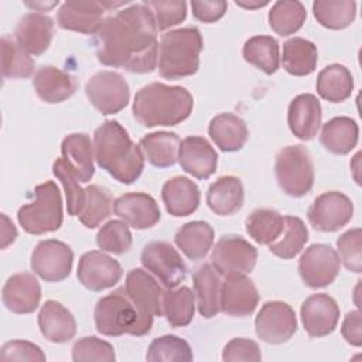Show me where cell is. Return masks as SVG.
Wrapping results in <instances>:
<instances>
[{
	"mask_svg": "<svg viewBox=\"0 0 362 362\" xmlns=\"http://www.w3.org/2000/svg\"><path fill=\"white\" fill-rule=\"evenodd\" d=\"M198 313L204 318H212L219 313L221 274L211 263L201 264L192 274Z\"/></svg>",
	"mask_w": 362,
	"mask_h": 362,
	"instance_id": "cell-30",
	"label": "cell"
},
{
	"mask_svg": "<svg viewBox=\"0 0 362 362\" xmlns=\"http://www.w3.org/2000/svg\"><path fill=\"white\" fill-rule=\"evenodd\" d=\"M180 137L174 132H153L140 139V148L147 161L157 168H167L178 160Z\"/></svg>",
	"mask_w": 362,
	"mask_h": 362,
	"instance_id": "cell-33",
	"label": "cell"
},
{
	"mask_svg": "<svg viewBox=\"0 0 362 362\" xmlns=\"http://www.w3.org/2000/svg\"><path fill=\"white\" fill-rule=\"evenodd\" d=\"M192 95L182 86L153 82L137 90L132 112L144 127L175 126L189 117Z\"/></svg>",
	"mask_w": 362,
	"mask_h": 362,
	"instance_id": "cell-3",
	"label": "cell"
},
{
	"mask_svg": "<svg viewBox=\"0 0 362 362\" xmlns=\"http://www.w3.org/2000/svg\"><path fill=\"white\" fill-rule=\"evenodd\" d=\"M341 334L344 339L354 346L362 345V328H361V311H349L342 322Z\"/></svg>",
	"mask_w": 362,
	"mask_h": 362,
	"instance_id": "cell-54",
	"label": "cell"
},
{
	"mask_svg": "<svg viewBox=\"0 0 362 362\" xmlns=\"http://www.w3.org/2000/svg\"><path fill=\"white\" fill-rule=\"evenodd\" d=\"M305 7L297 0L276 1L269 11V25L281 37L297 33L305 23Z\"/></svg>",
	"mask_w": 362,
	"mask_h": 362,
	"instance_id": "cell-43",
	"label": "cell"
},
{
	"mask_svg": "<svg viewBox=\"0 0 362 362\" xmlns=\"http://www.w3.org/2000/svg\"><path fill=\"white\" fill-rule=\"evenodd\" d=\"M321 119V103L313 93L297 95L288 105L287 123L291 133L300 140H313L318 133Z\"/></svg>",
	"mask_w": 362,
	"mask_h": 362,
	"instance_id": "cell-23",
	"label": "cell"
},
{
	"mask_svg": "<svg viewBox=\"0 0 362 362\" xmlns=\"http://www.w3.org/2000/svg\"><path fill=\"white\" fill-rule=\"evenodd\" d=\"M242 55L246 62L272 75L279 69L280 52L279 42L270 35H255L246 40L242 48Z\"/></svg>",
	"mask_w": 362,
	"mask_h": 362,
	"instance_id": "cell-38",
	"label": "cell"
},
{
	"mask_svg": "<svg viewBox=\"0 0 362 362\" xmlns=\"http://www.w3.org/2000/svg\"><path fill=\"white\" fill-rule=\"evenodd\" d=\"M115 359L113 346L98 337H82L72 345V361L75 362H113Z\"/></svg>",
	"mask_w": 362,
	"mask_h": 362,
	"instance_id": "cell-49",
	"label": "cell"
},
{
	"mask_svg": "<svg viewBox=\"0 0 362 362\" xmlns=\"http://www.w3.org/2000/svg\"><path fill=\"white\" fill-rule=\"evenodd\" d=\"M259 304V291L246 276L226 277L221 284L219 310L230 317H246L253 314Z\"/></svg>",
	"mask_w": 362,
	"mask_h": 362,
	"instance_id": "cell-18",
	"label": "cell"
},
{
	"mask_svg": "<svg viewBox=\"0 0 362 362\" xmlns=\"http://www.w3.org/2000/svg\"><path fill=\"white\" fill-rule=\"evenodd\" d=\"M113 206V199L110 192L100 185H89L85 188V202L78 215L79 222L93 229L109 218Z\"/></svg>",
	"mask_w": 362,
	"mask_h": 362,
	"instance_id": "cell-44",
	"label": "cell"
},
{
	"mask_svg": "<svg viewBox=\"0 0 362 362\" xmlns=\"http://www.w3.org/2000/svg\"><path fill=\"white\" fill-rule=\"evenodd\" d=\"M247 235L259 245H270L283 232L284 216L272 208H257L245 221Z\"/></svg>",
	"mask_w": 362,
	"mask_h": 362,
	"instance_id": "cell-39",
	"label": "cell"
},
{
	"mask_svg": "<svg viewBox=\"0 0 362 362\" xmlns=\"http://www.w3.org/2000/svg\"><path fill=\"white\" fill-rule=\"evenodd\" d=\"M54 175L61 181L66 195V209L71 216H78L85 202V188L79 185V180L65 163L64 158H57L52 164Z\"/></svg>",
	"mask_w": 362,
	"mask_h": 362,
	"instance_id": "cell-46",
	"label": "cell"
},
{
	"mask_svg": "<svg viewBox=\"0 0 362 362\" xmlns=\"http://www.w3.org/2000/svg\"><path fill=\"white\" fill-rule=\"evenodd\" d=\"M208 134L215 146L225 153L240 150L249 137L245 120L229 112L219 113L211 119Z\"/></svg>",
	"mask_w": 362,
	"mask_h": 362,
	"instance_id": "cell-29",
	"label": "cell"
},
{
	"mask_svg": "<svg viewBox=\"0 0 362 362\" xmlns=\"http://www.w3.org/2000/svg\"><path fill=\"white\" fill-rule=\"evenodd\" d=\"M256 260V247L238 235L219 238L211 253V264L225 277L250 273L255 269Z\"/></svg>",
	"mask_w": 362,
	"mask_h": 362,
	"instance_id": "cell-8",
	"label": "cell"
},
{
	"mask_svg": "<svg viewBox=\"0 0 362 362\" xmlns=\"http://www.w3.org/2000/svg\"><path fill=\"white\" fill-rule=\"evenodd\" d=\"M318 62L317 45L305 38L294 37L283 44V68L294 76H305L314 72Z\"/></svg>",
	"mask_w": 362,
	"mask_h": 362,
	"instance_id": "cell-36",
	"label": "cell"
},
{
	"mask_svg": "<svg viewBox=\"0 0 362 362\" xmlns=\"http://www.w3.org/2000/svg\"><path fill=\"white\" fill-rule=\"evenodd\" d=\"M35 199L17 211L20 226L31 235H44L58 230L62 225V198L54 181L35 187Z\"/></svg>",
	"mask_w": 362,
	"mask_h": 362,
	"instance_id": "cell-6",
	"label": "cell"
},
{
	"mask_svg": "<svg viewBox=\"0 0 362 362\" xmlns=\"http://www.w3.org/2000/svg\"><path fill=\"white\" fill-rule=\"evenodd\" d=\"M308 240V229L305 223L297 218L287 215L284 216V228L281 235L269 245V250L284 260L296 257Z\"/></svg>",
	"mask_w": 362,
	"mask_h": 362,
	"instance_id": "cell-41",
	"label": "cell"
},
{
	"mask_svg": "<svg viewBox=\"0 0 362 362\" xmlns=\"http://www.w3.org/2000/svg\"><path fill=\"white\" fill-rule=\"evenodd\" d=\"M6 308L16 314H30L37 310L41 300V287L31 273H17L7 279L1 290Z\"/></svg>",
	"mask_w": 362,
	"mask_h": 362,
	"instance_id": "cell-22",
	"label": "cell"
},
{
	"mask_svg": "<svg viewBox=\"0 0 362 362\" xmlns=\"http://www.w3.org/2000/svg\"><path fill=\"white\" fill-rule=\"evenodd\" d=\"M222 359L226 362H236V361H250L257 362L262 359L259 345L249 339V338H233L230 339L223 351Z\"/></svg>",
	"mask_w": 362,
	"mask_h": 362,
	"instance_id": "cell-52",
	"label": "cell"
},
{
	"mask_svg": "<svg viewBox=\"0 0 362 362\" xmlns=\"http://www.w3.org/2000/svg\"><path fill=\"white\" fill-rule=\"evenodd\" d=\"M61 154L81 182H88L95 174L93 144L86 133H71L61 143Z\"/></svg>",
	"mask_w": 362,
	"mask_h": 362,
	"instance_id": "cell-28",
	"label": "cell"
},
{
	"mask_svg": "<svg viewBox=\"0 0 362 362\" xmlns=\"http://www.w3.org/2000/svg\"><path fill=\"white\" fill-rule=\"evenodd\" d=\"M24 4L27 7L35 10V11H48L52 7L58 6V0L57 1H49V3H47V1H25Z\"/></svg>",
	"mask_w": 362,
	"mask_h": 362,
	"instance_id": "cell-56",
	"label": "cell"
},
{
	"mask_svg": "<svg viewBox=\"0 0 362 362\" xmlns=\"http://www.w3.org/2000/svg\"><path fill=\"white\" fill-rule=\"evenodd\" d=\"M352 201L339 191L322 192L307 211L310 225L320 232L339 230L352 219Z\"/></svg>",
	"mask_w": 362,
	"mask_h": 362,
	"instance_id": "cell-13",
	"label": "cell"
},
{
	"mask_svg": "<svg viewBox=\"0 0 362 362\" xmlns=\"http://www.w3.org/2000/svg\"><path fill=\"white\" fill-rule=\"evenodd\" d=\"M151 11L157 30H167L185 20L187 3L182 0H148L143 1Z\"/></svg>",
	"mask_w": 362,
	"mask_h": 362,
	"instance_id": "cell-48",
	"label": "cell"
},
{
	"mask_svg": "<svg viewBox=\"0 0 362 362\" xmlns=\"http://www.w3.org/2000/svg\"><path fill=\"white\" fill-rule=\"evenodd\" d=\"M35 62L10 35L1 37V75L4 79H24L33 75Z\"/></svg>",
	"mask_w": 362,
	"mask_h": 362,
	"instance_id": "cell-40",
	"label": "cell"
},
{
	"mask_svg": "<svg viewBox=\"0 0 362 362\" xmlns=\"http://www.w3.org/2000/svg\"><path fill=\"white\" fill-rule=\"evenodd\" d=\"M115 214L134 229H148L158 223L161 214L156 199L146 192H127L113 201Z\"/></svg>",
	"mask_w": 362,
	"mask_h": 362,
	"instance_id": "cell-20",
	"label": "cell"
},
{
	"mask_svg": "<svg viewBox=\"0 0 362 362\" xmlns=\"http://www.w3.org/2000/svg\"><path fill=\"white\" fill-rule=\"evenodd\" d=\"M178 163L185 173L206 180L216 171L218 154L205 137L188 136L180 143Z\"/></svg>",
	"mask_w": 362,
	"mask_h": 362,
	"instance_id": "cell-21",
	"label": "cell"
},
{
	"mask_svg": "<svg viewBox=\"0 0 362 362\" xmlns=\"http://www.w3.org/2000/svg\"><path fill=\"white\" fill-rule=\"evenodd\" d=\"M174 242L189 260H201L212 247L214 229L205 221H191L177 230Z\"/></svg>",
	"mask_w": 362,
	"mask_h": 362,
	"instance_id": "cell-34",
	"label": "cell"
},
{
	"mask_svg": "<svg viewBox=\"0 0 362 362\" xmlns=\"http://www.w3.org/2000/svg\"><path fill=\"white\" fill-rule=\"evenodd\" d=\"M38 327L45 339L54 344H64L76 334V321L72 313L55 300H48L38 313Z\"/></svg>",
	"mask_w": 362,
	"mask_h": 362,
	"instance_id": "cell-25",
	"label": "cell"
},
{
	"mask_svg": "<svg viewBox=\"0 0 362 362\" xmlns=\"http://www.w3.org/2000/svg\"><path fill=\"white\" fill-rule=\"evenodd\" d=\"M192 14L202 23H215L223 17L228 8V3L223 0H192Z\"/></svg>",
	"mask_w": 362,
	"mask_h": 362,
	"instance_id": "cell-53",
	"label": "cell"
},
{
	"mask_svg": "<svg viewBox=\"0 0 362 362\" xmlns=\"http://www.w3.org/2000/svg\"><path fill=\"white\" fill-rule=\"evenodd\" d=\"M143 267L165 288L177 287L187 276V266L180 253L167 242H148L140 256Z\"/></svg>",
	"mask_w": 362,
	"mask_h": 362,
	"instance_id": "cell-10",
	"label": "cell"
},
{
	"mask_svg": "<svg viewBox=\"0 0 362 362\" xmlns=\"http://www.w3.org/2000/svg\"><path fill=\"white\" fill-rule=\"evenodd\" d=\"M33 85L37 96L45 103H61L69 99L76 90L75 78L71 74L51 65L37 69Z\"/></svg>",
	"mask_w": 362,
	"mask_h": 362,
	"instance_id": "cell-26",
	"label": "cell"
},
{
	"mask_svg": "<svg viewBox=\"0 0 362 362\" xmlns=\"http://www.w3.org/2000/svg\"><path fill=\"white\" fill-rule=\"evenodd\" d=\"M93 41L98 61L106 66L133 74H148L157 66V27L144 3L106 17Z\"/></svg>",
	"mask_w": 362,
	"mask_h": 362,
	"instance_id": "cell-1",
	"label": "cell"
},
{
	"mask_svg": "<svg viewBox=\"0 0 362 362\" xmlns=\"http://www.w3.org/2000/svg\"><path fill=\"white\" fill-rule=\"evenodd\" d=\"M359 127L348 116H337L328 120L320 133L321 144L332 154L344 156L356 147Z\"/></svg>",
	"mask_w": 362,
	"mask_h": 362,
	"instance_id": "cell-32",
	"label": "cell"
},
{
	"mask_svg": "<svg viewBox=\"0 0 362 362\" xmlns=\"http://www.w3.org/2000/svg\"><path fill=\"white\" fill-rule=\"evenodd\" d=\"M1 249H6L8 245H11L17 238V229L13 225V222L7 218L6 214H1Z\"/></svg>",
	"mask_w": 362,
	"mask_h": 362,
	"instance_id": "cell-55",
	"label": "cell"
},
{
	"mask_svg": "<svg viewBox=\"0 0 362 362\" xmlns=\"http://www.w3.org/2000/svg\"><path fill=\"white\" fill-rule=\"evenodd\" d=\"M315 20L325 28L342 30L356 17V3L351 0H315L313 3Z\"/></svg>",
	"mask_w": 362,
	"mask_h": 362,
	"instance_id": "cell-42",
	"label": "cell"
},
{
	"mask_svg": "<svg viewBox=\"0 0 362 362\" xmlns=\"http://www.w3.org/2000/svg\"><path fill=\"white\" fill-rule=\"evenodd\" d=\"M300 314L305 332L313 338H320L332 334L337 328L339 307L331 296L317 293L303 301Z\"/></svg>",
	"mask_w": 362,
	"mask_h": 362,
	"instance_id": "cell-16",
	"label": "cell"
},
{
	"mask_svg": "<svg viewBox=\"0 0 362 362\" xmlns=\"http://www.w3.org/2000/svg\"><path fill=\"white\" fill-rule=\"evenodd\" d=\"M341 270V260L335 249L329 245L314 243L308 246L298 260L301 280L310 288L329 286Z\"/></svg>",
	"mask_w": 362,
	"mask_h": 362,
	"instance_id": "cell-11",
	"label": "cell"
},
{
	"mask_svg": "<svg viewBox=\"0 0 362 362\" xmlns=\"http://www.w3.org/2000/svg\"><path fill=\"white\" fill-rule=\"evenodd\" d=\"M1 361H34V362H44L45 354L41 348L33 342L14 339L8 341L1 346L0 351Z\"/></svg>",
	"mask_w": 362,
	"mask_h": 362,
	"instance_id": "cell-51",
	"label": "cell"
},
{
	"mask_svg": "<svg viewBox=\"0 0 362 362\" xmlns=\"http://www.w3.org/2000/svg\"><path fill=\"white\" fill-rule=\"evenodd\" d=\"M202 37L197 27L167 31L158 44V71L165 79L194 75L199 68Z\"/></svg>",
	"mask_w": 362,
	"mask_h": 362,
	"instance_id": "cell-4",
	"label": "cell"
},
{
	"mask_svg": "<svg viewBox=\"0 0 362 362\" xmlns=\"http://www.w3.org/2000/svg\"><path fill=\"white\" fill-rule=\"evenodd\" d=\"M195 313V294L189 287L167 288L163 294V315L167 322L177 328L188 325Z\"/></svg>",
	"mask_w": 362,
	"mask_h": 362,
	"instance_id": "cell-37",
	"label": "cell"
},
{
	"mask_svg": "<svg viewBox=\"0 0 362 362\" xmlns=\"http://www.w3.org/2000/svg\"><path fill=\"white\" fill-rule=\"evenodd\" d=\"M85 93L92 106L102 115L120 112L130 99L126 79L115 71H99L92 75L85 85Z\"/></svg>",
	"mask_w": 362,
	"mask_h": 362,
	"instance_id": "cell-9",
	"label": "cell"
},
{
	"mask_svg": "<svg viewBox=\"0 0 362 362\" xmlns=\"http://www.w3.org/2000/svg\"><path fill=\"white\" fill-rule=\"evenodd\" d=\"M79 283L90 291L113 287L123 276L122 266L103 250H90L81 256L76 272Z\"/></svg>",
	"mask_w": 362,
	"mask_h": 362,
	"instance_id": "cell-15",
	"label": "cell"
},
{
	"mask_svg": "<svg viewBox=\"0 0 362 362\" xmlns=\"http://www.w3.org/2000/svg\"><path fill=\"white\" fill-rule=\"evenodd\" d=\"M243 185L235 175L219 177L206 192V204L212 212L228 216L238 212L243 205Z\"/></svg>",
	"mask_w": 362,
	"mask_h": 362,
	"instance_id": "cell-31",
	"label": "cell"
},
{
	"mask_svg": "<svg viewBox=\"0 0 362 362\" xmlns=\"http://www.w3.org/2000/svg\"><path fill=\"white\" fill-rule=\"evenodd\" d=\"M274 173L280 189L294 198L304 197L314 185V164L301 144L286 146L277 153Z\"/></svg>",
	"mask_w": 362,
	"mask_h": 362,
	"instance_id": "cell-7",
	"label": "cell"
},
{
	"mask_svg": "<svg viewBox=\"0 0 362 362\" xmlns=\"http://www.w3.org/2000/svg\"><path fill=\"white\" fill-rule=\"evenodd\" d=\"M95 325L98 332L106 337H120L124 334L141 337L151 331L153 318L144 317L124 287L102 297L95 305Z\"/></svg>",
	"mask_w": 362,
	"mask_h": 362,
	"instance_id": "cell-5",
	"label": "cell"
},
{
	"mask_svg": "<svg viewBox=\"0 0 362 362\" xmlns=\"http://www.w3.org/2000/svg\"><path fill=\"white\" fill-rule=\"evenodd\" d=\"M146 359L150 362H191L194 359L189 344L177 335H163L151 341Z\"/></svg>",
	"mask_w": 362,
	"mask_h": 362,
	"instance_id": "cell-45",
	"label": "cell"
},
{
	"mask_svg": "<svg viewBox=\"0 0 362 362\" xmlns=\"http://www.w3.org/2000/svg\"><path fill=\"white\" fill-rule=\"evenodd\" d=\"M96 243L103 252L123 255L132 246V233L124 221L112 219L102 225L96 235Z\"/></svg>",
	"mask_w": 362,
	"mask_h": 362,
	"instance_id": "cell-47",
	"label": "cell"
},
{
	"mask_svg": "<svg viewBox=\"0 0 362 362\" xmlns=\"http://www.w3.org/2000/svg\"><path fill=\"white\" fill-rule=\"evenodd\" d=\"M161 198L165 211L173 216H188L197 211L201 201L198 185L187 177L177 175L164 182Z\"/></svg>",
	"mask_w": 362,
	"mask_h": 362,
	"instance_id": "cell-27",
	"label": "cell"
},
{
	"mask_svg": "<svg viewBox=\"0 0 362 362\" xmlns=\"http://www.w3.org/2000/svg\"><path fill=\"white\" fill-rule=\"evenodd\" d=\"M98 165L122 184H133L144 170V154L116 120L103 122L93 133Z\"/></svg>",
	"mask_w": 362,
	"mask_h": 362,
	"instance_id": "cell-2",
	"label": "cell"
},
{
	"mask_svg": "<svg viewBox=\"0 0 362 362\" xmlns=\"http://www.w3.org/2000/svg\"><path fill=\"white\" fill-rule=\"evenodd\" d=\"M315 88L322 99L332 103H341L351 96L354 90V78L345 65L331 64L320 71Z\"/></svg>",
	"mask_w": 362,
	"mask_h": 362,
	"instance_id": "cell-35",
	"label": "cell"
},
{
	"mask_svg": "<svg viewBox=\"0 0 362 362\" xmlns=\"http://www.w3.org/2000/svg\"><path fill=\"white\" fill-rule=\"evenodd\" d=\"M338 256L344 266L354 273H361L362 270V230L361 228H354L342 233L337 239Z\"/></svg>",
	"mask_w": 362,
	"mask_h": 362,
	"instance_id": "cell-50",
	"label": "cell"
},
{
	"mask_svg": "<svg viewBox=\"0 0 362 362\" xmlns=\"http://www.w3.org/2000/svg\"><path fill=\"white\" fill-rule=\"evenodd\" d=\"M72 249L57 239H45L37 243L31 253V270L45 281L65 280L72 270Z\"/></svg>",
	"mask_w": 362,
	"mask_h": 362,
	"instance_id": "cell-12",
	"label": "cell"
},
{
	"mask_svg": "<svg viewBox=\"0 0 362 362\" xmlns=\"http://www.w3.org/2000/svg\"><path fill=\"white\" fill-rule=\"evenodd\" d=\"M236 4L243 7V8H259V7H263V6H267L269 1H238L236 0Z\"/></svg>",
	"mask_w": 362,
	"mask_h": 362,
	"instance_id": "cell-57",
	"label": "cell"
},
{
	"mask_svg": "<svg viewBox=\"0 0 362 362\" xmlns=\"http://www.w3.org/2000/svg\"><path fill=\"white\" fill-rule=\"evenodd\" d=\"M124 291L144 317L153 318L163 315L164 290L146 270L132 269L126 274Z\"/></svg>",
	"mask_w": 362,
	"mask_h": 362,
	"instance_id": "cell-17",
	"label": "cell"
},
{
	"mask_svg": "<svg viewBox=\"0 0 362 362\" xmlns=\"http://www.w3.org/2000/svg\"><path fill=\"white\" fill-rule=\"evenodd\" d=\"M54 37V21L42 13L24 14L14 30V40L30 54H44Z\"/></svg>",
	"mask_w": 362,
	"mask_h": 362,
	"instance_id": "cell-24",
	"label": "cell"
},
{
	"mask_svg": "<svg viewBox=\"0 0 362 362\" xmlns=\"http://www.w3.org/2000/svg\"><path fill=\"white\" fill-rule=\"evenodd\" d=\"M109 11L105 1H65L61 4L57 21L64 30L82 34H96Z\"/></svg>",
	"mask_w": 362,
	"mask_h": 362,
	"instance_id": "cell-19",
	"label": "cell"
},
{
	"mask_svg": "<svg viewBox=\"0 0 362 362\" xmlns=\"http://www.w3.org/2000/svg\"><path fill=\"white\" fill-rule=\"evenodd\" d=\"M256 335L267 344L287 342L297 331L294 310L284 301H267L255 318Z\"/></svg>",
	"mask_w": 362,
	"mask_h": 362,
	"instance_id": "cell-14",
	"label": "cell"
}]
</instances>
